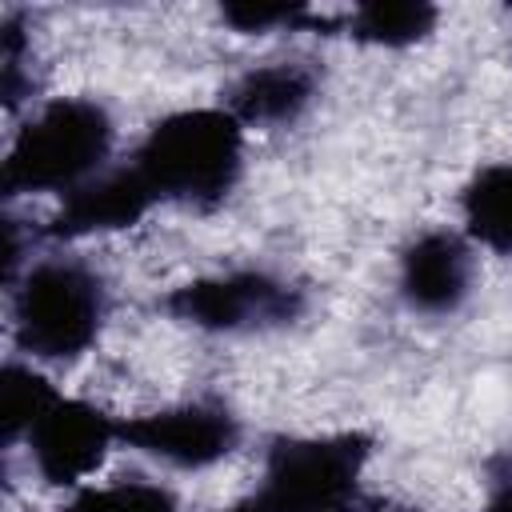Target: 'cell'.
<instances>
[{
  "instance_id": "6da1fadb",
  "label": "cell",
  "mask_w": 512,
  "mask_h": 512,
  "mask_svg": "<svg viewBox=\"0 0 512 512\" xmlns=\"http://www.w3.org/2000/svg\"><path fill=\"white\" fill-rule=\"evenodd\" d=\"M128 164L148 192L188 208H216L244 172V124L220 108H184L156 120Z\"/></svg>"
},
{
  "instance_id": "7a4b0ae2",
  "label": "cell",
  "mask_w": 512,
  "mask_h": 512,
  "mask_svg": "<svg viewBox=\"0 0 512 512\" xmlns=\"http://www.w3.org/2000/svg\"><path fill=\"white\" fill-rule=\"evenodd\" d=\"M108 316L104 276L80 256L28 260L12 284V340L28 360H80Z\"/></svg>"
},
{
  "instance_id": "3957f363",
  "label": "cell",
  "mask_w": 512,
  "mask_h": 512,
  "mask_svg": "<svg viewBox=\"0 0 512 512\" xmlns=\"http://www.w3.org/2000/svg\"><path fill=\"white\" fill-rule=\"evenodd\" d=\"M116 124L104 104L84 96H56L40 104L12 136L4 156V196L76 192L108 168Z\"/></svg>"
},
{
  "instance_id": "277c9868",
  "label": "cell",
  "mask_w": 512,
  "mask_h": 512,
  "mask_svg": "<svg viewBox=\"0 0 512 512\" xmlns=\"http://www.w3.org/2000/svg\"><path fill=\"white\" fill-rule=\"evenodd\" d=\"M372 440L364 432L280 436L256 488L228 512H360V476Z\"/></svg>"
},
{
  "instance_id": "5b68a950",
  "label": "cell",
  "mask_w": 512,
  "mask_h": 512,
  "mask_svg": "<svg viewBox=\"0 0 512 512\" xmlns=\"http://www.w3.org/2000/svg\"><path fill=\"white\" fill-rule=\"evenodd\" d=\"M164 308L204 332H252L296 320L304 312V292L264 268H236L180 284L168 292Z\"/></svg>"
},
{
  "instance_id": "8992f818",
  "label": "cell",
  "mask_w": 512,
  "mask_h": 512,
  "mask_svg": "<svg viewBox=\"0 0 512 512\" xmlns=\"http://www.w3.org/2000/svg\"><path fill=\"white\" fill-rule=\"evenodd\" d=\"M120 440V420L104 408L56 392L24 432L28 460L44 484L80 488Z\"/></svg>"
},
{
  "instance_id": "52a82bcc",
  "label": "cell",
  "mask_w": 512,
  "mask_h": 512,
  "mask_svg": "<svg viewBox=\"0 0 512 512\" xmlns=\"http://www.w3.org/2000/svg\"><path fill=\"white\" fill-rule=\"evenodd\" d=\"M120 440L172 468L196 472L220 464L240 444V420L224 400H184L148 416L120 420Z\"/></svg>"
},
{
  "instance_id": "ba28073f",
  "label": "cell",
  "mask_w": 512,
  "mask_h": 512,
  "mask_svg": "<svg viewBox=\"0 0 512 512\" xmlns=\"http://www.w3.org/2000/svg\"><path fill=\"white\" fill-rule=\"evenodd\" d=\"M476 280L472 240L448 228H428L400 252L396 288L400 300L420 316H452Z\"/></svg>"
},
{
  "instance_id": "9c48e42d",
  "label": "cell",
  "mask_w": 512,
  "mask_h": 512,
  "mask_svg": "<svg viewBox=\"0 0 512 512\" xmlns=\"http://www.w3.org/2000/svg\"><path fill=\"white\" fill-rule=\"evenodd\" d=\"M152 204H156V196L148 192L140 172L124 160L116 168H104L100 176H92L76 192H68L60 212L48 220L44 232L52 240H80L92 232H116V228L136 224Z\"/></svg>"
},
{
  "instance_id": "30bf717a",
  "label": "cell",
  "mask_w": 512,
  "mask_h": 512,
  "mask_svg": "<svg viewBox=\"0 0 512 512\" xmlns=\"http://www.w3.org/2000/svg\"><path fill=\"white\" fill-rule=\"evenodd\" d=\"M320 76L308 60H268L248 68L232 88L224 108L244 128H272L296 120L316 100Z\"/></svg>"
},
{
  "instance_id": "8fae6325",
  "label": "cell",
  "mask_w": 512,
  "mask_h": 512,
  "mask_svg": "<svg viewBox=\"0 0 512 512\" xmlns=\"http://www.w3.org/2000/svg\"><path fill=\"white\" fill-rule=\"evenodd\" d=\"M460 212L472 244L512 256V164H484L464 184Z\"/></svg>"
},
{
  "instance_id": "7c38bea8",
  "label": "cell",
  "mask_w": 512,
  "mask_h": 512,
  "mask_svg": "<svg viewBox=\"0 0 512 512\" xmlns=\"http://www.w3.org/2000/svg\"><path fill=\"white\" fill-rule=\"evenodd\" d=\"M440 12L424 0H372L348 16V36L376 48H408L436 28Z\"/></svg>"
},
{
  "instance_id": "4fadbf2b",
  "label": "cell",
  "mask_w": 512,
  "mask_h": 512,
  "mask_svg": "<svg viewBox=\"0 0 512 512\" xmlns=\"http://www.w3.org/2000/svg\"><path fill=\"white\" fill-rule=\"evenodd\" d=\"M56 396V384L48 376H40L32 364L8 360L4 376H0V420H4V444L24 440L28 424L36 420V412Z\"/></svg>"
},
{
  "instance_id": "5bb4252c",
  "label": "cell",
  "mask_w": 512,
  "mask_h": 512,
  "mask_svg": "<svg viewBox=\"0 0 512 512\" xmlns=\"http://www.w3.org/2000/svg\"><path fill=\"white\" fill-rule=\"evenodd\" d=\"M60 512H180V504L164 484L132 476V480H108L96 488H80Z\"/></svg>"
},
{
  "instance_id": "9a60e30c",
  "label": "cell",
  "mask_w": 512,
  "mask_h": 512,
  "mask_svg": "<svg viewBox=\"0 0 512 512\" xmlns=\"http://www.w3.org/2000/svg\"><path fill=\"white\" fill-rule=\"evenodd\" d=\"M224 20L236 32H268V28H300L312 24V12L304 4H228Z\"/></svg>"
},
{
  "instance_id": "2e32d148",
  "label": "cell",
  "mask_w": 512,
  "mask_h": 512,
  "mask_svg": "<svg viewBox=\"0 0 512 512\" xmlns=\"http://www.w3.org/2000/svg\"><path fill=\"white\" fill-rule=\"evenodd\" d=\"M484 512H512V460L492 476V488H488V504Z\"/></svg>"
},
{
  "instance_id": "e0dca14e",
  "label": "cell",
  "mask_w": 512,
  "mask_h": 512,
  "mask_svg": "<svg viewBox=\"0 0 512 512\" xmlns=\"http://www.w3.org/2000/svg\"><path fill=\"white\" fill-rule=\"evenodd\" d=\"M360 512H388V508H380V504H368V508H364V504H360Z\"/></svg>"
}]
</instances>
